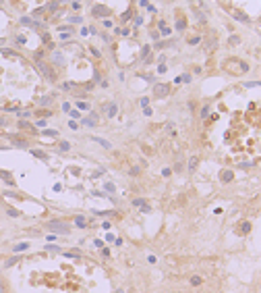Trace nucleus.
Wrapping results in <instances>:
<instances>
[{"label":"nucleus","instance_id":"39448f33","mask_svg":"<svg viewBox=\"0 0 261 293\" xmlns=\"http://www.w3.org/2000/svg\"><path fill=\"white\" fill-rule=\"evenodd\" d=\"M133 206H135V208H139L141 212H145V214H149V212H151V206H149L143 198H135V200H133Z\"/></svg>","mask_w":261,"mask_h":293},{"label":"nucleus","instance_id":"5701e85b","mask_svg":"<svg viewBox=\"0 0 261 293\" xmlns=\"http://www.w3.org/2000/svg\"><path fill=\"white\" fill-rule=\"evenodd\" d=\"M93 214H97V216H114L116 212L114 210H93Z\"/></svg>","mask_w":261,"mask_h":293},{"label":"nucleus","instance_id":"4c0bfd02","mask_svg":"<svg viewBox=\"0 0 261 293\" xmlns=\"http://www.w3.org/2000/svg\"><path fill=\"white\" fill-rule=\"evenodd\" d=\"M71 117H73V119H81V112H79V110H71Z\"/></svg>","mask_w":261,"mask_h":293},{"label":"nucleus","instance_id":"9b49d317","mask_svg":"<svg viewBox=\"0 0 261 293\" xmlns=\"http://www.w3.org/2000/svg\"><path fill=\"white\" fill-rule=\"evenodd\" d=\"M104 110H106V112H108V117H110V119H112V117H116V115H118V106H116V104H114V102H110V104H106V106H104Z\"/></svg>","mask_w":261,"mask_h":293},{"label":"nucleus","instance_id":"4be33fe9","mask_svg":"<svg viewBox=\"0 0 261 293\" xmlns=\"http://www.w3.org/2000/svg\"><path fill=\"white\" fill-rule=\"evenodd\" d=\"M160 33H162V36H170V33H172V29H170V27H166V23H164V21H160Z\"/></svg>","mask_w":261,"mask_h":293},{"label":"nucleus","instance_id":"f704fd0d","mask_svg":"<svg viewBox=\"0 0 261 293\" xmlns=\"http://www.w3.org/2000/svg\"><path fill=\"white\" fill-rule=\"evenodd\" d=\"M15 42H17V44H25V42H27V38H25V36H17Z\"/></svg>","mask_w":261,"mask_h":293},{"label":"nucleus","instance_id":"c85d7f7f","mask_svg":"<svg viewBox=\"0 0 261 293\" xmlns=\"http://www.w3.org/2000/svg\"><path fill=\"white\" fill-rule=\"evenodd\" d=\"M66 258H81V251L79 250H73V251H64Z\"/></svg>","mask_w":261,"mask_h":293},{"label":"nucleus","instance_id":"37998d69","mask_svg":"<svg viewBox=\"0 0 261 293\" xmlns=\"http://www.w3.org/2000/svg\"><path fill=\"white\" fill-rule=\"evenodd\" d=\"M75 83H71V81H66V83H62V89H71Z\"/></svg>","mask_w":261,"mask_h":293},{"label":"nucleus","instance_id":"7c9ffc66","mask_svg":"<svg viewBox=\"0 0 261 293\" xmlns=\"http://www.w3.org/2000/svg\"><path fill=\"white\" fill-rule=\"evenodd\" d=\"M0 293H8V285L4 279H0Z\"/></svg>","mask_w":261,"mask_h":293},{"label":"nucleus","instance_id":"f257e3e1","mask_svg":"<svg viewBox=\"0 0 261 293\" xmlns=\"http://www.w3.org/2000/svg\"><path fill=\"white\" fill-rule=\"evenodd\" d=\"M46 229H48V231H52L54 235H69V233H71V222L56 218V220L46 222Z\"/></svg>","mask_w":261,"mask_h":293},{"label":"nucleus","instance_id":"1a4fd4ad","mask_svg":"<svg viewBox=\"0 0 261 293\" xmlns=\"http://www.w3.org/2000/svg\"><path fill=\"white\" fill-rule=\"evenodd\" d=\"M21 260H23V258H21V254H13L10 258H6V260H4V268H10V266H15V264H17V262H21Z\"/></svg>","mask_w":261,"mask_h":293},{"label":"nucleus","instance_id":"bb28decb","mask_svg":"<svg viewBox=\"0 0 261 293\" xmlns=\"http://www.w3.org/2000/svg\"><path fill=\"white\" fill-rule=\"evenodd\" d=\"M197 162H199V158H197V156H191V158H189V170H195V168H197Z\"/></svg>","mask_w":261,"mask_h":293},{"label":"nucleus","instance_id":"20e7f679","mask_svg":"<svg viewBox=\"0 0 261 293\" xmlns=\"http://www.w3.org/2000/svg\"><path fill=\"white\" fill-rule=\"evenodd\" d=\"M170 94V85L168 83H156L153 85V98H166Z\"/></svg>","mask_w":261,"mask_h":293},{"label":"nucleus","instance_id":"6ab92c4d","mask_svg":"<svg viewBox=\"0 0 261 293\" xmlns=\"http://www.w3.org/2000/svg\"><path fill=\"white\" fill-rule=\"evenodd\" d=\"M93 15H95V17H106V15H108V8H104V6H93Z\"/></svg>","mask_w":261,"mask_h":293},{"label":"nucleus","instance_id":"3c124183","mask_svg":"<svg viewBox=\"0 0 261 293\" xmlns=\"http://www.w3.org/2000/svg\"><path fill=\"white\" fill-rule=\"evenodd\" d=\"M0 193H2V189H0Z\"/></svg>","mask_w":261,"mask_h":293},{"label":"nucleus","instance_id":"dca6fc26","mask_svg":"<svg viewBox=\"0 0 261 293\" xmlns=\"http://www.w3.org/2000/svg\"><path fill=\"white\" fill-rule=\"evenodd\" d=\"M35 115H38V119H50V117H52V110H48V108H38Z\"/></svg>","mask_w":261,"mask_h":293},{"label":"nucleus","instance_id":"9d476101","mask_svg":"<svg viewBox=\"0 0 261 293\" xmlns=\"http://www.w3.org/2000/svg\"><path fill=\"white\" fill-rule=\"evenodd\" d=\"M4 212H6V216H8V218H19V216H21V212H19L17 208H13L10 204H6V206H4Z\"/></svg>","mask_w":261,"mask_h":293},{"label":"nucleus","instance_id":"72a5a7b5","mask_svg":"<svg viewBox=\"0 0 261 293\" xmlns=\"http://www.w3.org/2000/svg\"><path fill=\"white\" fill-rule=\"evenodd\" d=\"M189 81H191V75H189V73L180 75V83H189Z\"/></svg>","mask_w":261,"mask_h":293},{"label":"nucleus","instance_id":"a878e982","mask_svg":"<svg viewBox=\"0 0 261 293\" xmlns=\"http://www.w3.org/2000/svg\"><path fill=\"white\" fill-rule=\"evenodd\" d=\"M75 225H77V227H81V229H85V227H87L85 218H83L81 214H79V216H75Z\"/></svg>","mask_w":261,"mask_h":293},{"label":"nucleus","instance_id":"412c9836","mask_svg":"<svg viewBox=\"0 0 261 293\" xmlns=\"http://www.w3.org/2000/svg\"><path fill=\"white\" fill-rule=\"evenodd\" d=\"M91 139H93V141H97V144H100L102 148H106V150H110V148H112V144H110V141H106V139H102V137H91Z\"/></svg>","mask_w":261,"mask_h":293},{"label":"nucleus","instance_id":"ea45409f","mask_svg":"<svg viewBox=\"0 0 261 293\" xmlns=\"http://www.w3.org/2000/svg\"><path fill=\"white\" fill-rule=\"evenodd\" d=\"M141 106H143V108L149 106V98H141Z\"/></svg>","mask_w":261,"mask_h":293},{"label":"nucleus","instance_id":"f8f14e48","mask_svg":"<svg viewBox=\"0 0 261 293\" xmlns=\"http://www.w3.org/2000/svg\"><path fill=\"white\" fill-rule=\"evenodd\" d=\"M2 196H4V198H13V200H25V198H27V196H19V193L13 191V189H4Z\"/></svg>","mask_w":261,"mask_h":293},{"label":"nucleus","instance_id":"f3484780","mask_svg":"<svg viewBox=\"0 0 261 293\" xmlns=\"http://www.w3.org/2000/svg\"><path fill=\"white\" fill-rule=\"evenodd\" d=\"M52 62H54V65L58 62V67H64V56H62L60 52H54V54H52Z\"/></svg>","mask_w":261,"mask_h":293},{"label":"nucleus","instance_id":"a211bd4d","mask_svg":"<svg viewBox=\"0 0 261 293\" xmlns=\"http://www.w3.org/2000/svg\"><path fill=\"white\" fill-rule=\"evenodd\" d=\"M249 231H251V222H249V220L240 222V227H238V233H240V235H247Z\"/></svg>","mask_w":261,"mask_h":293},{"label":"nucleus","instance_id":"2eb2a0df","mask_svg":"<svg viewBox=\"0 0 261 293\" xmlns=\"http://www.w3.org/2000/svg\"><path fill=\"white\" fill-rule=\"evenodd\" d=\"M52 102H54V98H52V96H44V98H40V100H38V104H40L42 108H48V106H52Z\"/></svg>","mask_w":261,"mask_h":293},{"label":"nucleus","instance_id":"0eeeda50","mask_svg":"<svg viewBox=\"0 0 261 293\" xmlns=\"http://www.w3.org/2000/svg\"><path fill=\"white\" fill-rule=\"evenodd\" d=\"M0 179H2L8 187H17V183H15V179H13V175H10L8 170H2V168H0Z\"/></svg>","mask_w":261,"mask_h":293},{"label":"nucleus","instance_id":"aec40b11","mask_svg":"<svg viewBox=\"0 0 261 293\" xmlns=\"http://www.w3.org/2000/svg\"><path fill=\"white\" fill-rule=\"evenodd\" d=\"M31 154H33L35 158H42V160H48V154H46L44 150H35V148H31Z\"/></svg>","mask_w":261,"mask_h":293},{"label":"nucleus","instance_id":"393cba45","mask_svg":"<svg viewBox=\"0 0 261 293\" xmlns=\"http://www.w3.org/2000/svg\"><path fill=\"white\" fill-rule=\"evenodd\" d=\"M42 135H46V137H58V131L56 129H44Z\"/></svg>","mask_w":261,"mask_h":293},{"label":"nucleus","instance_id":"7ed1b4c3","mask_svg":"<svg viewBox=\"0 0 261 293\" xmlns=\"http://www.w3.org/2000/svg\"><path fill=\"white\" fill-rule=\"evenodd\" d=\"M35 67H38V71L42 73V75L46 77V79H48V81H56V71H54V69H52V67H50L48 62H44V60H38V62H35Z\"/></svg>","mask_w":261,"mask_h":293},{"label":"nucleus","instance_id":"f03ea898","mask_svg":"<svg viewBox=\"0 0 261 293\" xmlns=\"http://www.w3.org/2000/svg\"><path fill=\"white\" fill-rule=\"evenodd\" d=\"M4 139H8L10 144H13V148H29V139H25L23 135H19V133H6L4 135Z\"/></svg>","mask_w":261,"mask_h":293},{"label":"nucleus","instance_id":"b1692460","mask_svg":"<svg viewBox=\"0 0 261 293\" xmlns=\"http://www.w3.org/2000/svg\"><path fill=\"white\" fill-rule=\"evenodd\" d=\"M189 283H191L193 287H199V285L203 283V279H201L199 274H195V277H191V279H189Z\"/></svg>","mask_w":261,"mask_h":293},{"label":"nucleus","instance_id":"a19ab883","mask_svg":"<svg viewBox=\"0 0 261 293\" xmlns=\"http://www.w3.org/2000/svg\"><path fill=\"white\" fill-rule=\"evenodd\" d=\"M104 189H106V191H114V185H112V183H106Z\"/></svg>","mask_w":261,"mask_h":293},{"label":"nucleus","instance_id":"49530a36","mask_svg":"<svg viewBox=\"0 0 261 293\" xmlns=\"http://www.w3.org/2000/svg\"><path fill=\"white\" fill-rule=\"evenodd\" d=\"M147 262L149 264H156V256H147Z\"/></svg>","mask_w":261,"mask_h":293},{"label":"nucleus","instance_id":"79ce46f5","mask_svg":"<svg viewBox=\"0 0 261 293\" xmlns=\"http://www.w3.org/2000/svg\"><path fill=\"white\" fill-rule=\"evenodd\" d=\"M35 127H46V119H38V123H35Z\"/></svg>","mask_w":261,"mask_h":293},{"label":"nucleus","instance_id":"cd10ccee","mask_svg":"<svg viewBox=\"0 0 261 293\" xmlns=\"http://www.w3.org/2000/svg\"><path fill=\"white\" fill-rule=\"evenodd\" d=\"M232 17H234V19H238V21H243V23H249V17H245V15H243V13H238V10H236Z\"/></svg>","mask_w":261,"mask_h":293},{"label":"nucleus","instance_id":"e433bc0d","mask_svg":"<svg viewBox=\"0 0 261 293\" xmlns=\"http://www.w3.org/2000/svg\"><path fill=\"white\" fill-rule=\"evenodd\" d=\"M143 115H145V117H151L153 112H151V108H149V106H145V108H143Z\"/></svg>","mask_w":261,"mask_h":293},{"label":"nucleus","instance_id":"de8ad7c7","mask_svg":"<svg viewBox=\"0 0 261 293\" xmlns=\"http://www.w3.org/2000/svg\"><path fill=\"white\" fill-rule=\"evenodd\" d=\"M6 123H8V121H6L4 117H0V127H6Z\"/></svg>","mask_w":261,"mask_h":293},{"label":"nucleus","instance_id":"ddd939ff","mask_svg":"<svg viewBox=\"0 0 261 293\" xmlns=\"http://www.w3.org/2000/svg\"><path fill=\"white\" fill-rule=\"evenodd\" d=\"M17 127H19V131H31V133H33V125H31V123H27L25 119H19Z\"/></svg>","mask_w":261,"mask_h":293},{"label":"nucleus","instance_id":"4468645a","mask_svg":"<svg viewBox=\"0 0 261 293\" xmlns=\"http://www.w3.org/2000/svg\"><path fill=\"white\" fill-rule=\"evenodd\" d=\"M220 179H222V183H230V181L234 179V173H232V170H222V173H220Z\"/></svg>","mask_w":261,"mask_h":293},{"label":"nucleus","instance_id":"2f4dec72","mask_svg":"<svg viewBox=\"0 0 261 293\" xmlns=\"http://www.w3.org/2000/svg\"><path fill=\"white\" fill-rule=\"evenodd\" d=\"M58 146H60V150H62V152H69V150H71V144H69V141H60Z\"/></svg>","mask_w":261,"mask_h":293},{"label":"nucleus","instance_id":"09e8293b","mask_svg":"<svg viewBox=\"0 0 261 293\" xmlns=\"http://www.w3.org/2000/svg\"><path fill=\"white\" fill-rule=\"evenodd\" d=\"M0 150H8V146H6V144H2V141H0Z\"/></svg>","mask_w":261,"mask_h":293},{"label":"nucleus","instance_id":"c756f323","mask_svg":"<svg viewBox=\"0 0 261 293\" xmlns=\"http://www.w3.org/2000/svg\"><path fill=\"white\" fill-rule=\"evenodd\" d=\"M184 27H187V21H184V19H178V21H176V29H178V31H182Z\"/></svg>","mask_w":261,"mask_h":293},{"label":"nucleus","instance_id":"c03bdc74","mask_svg":"<svg viewBox=\"0 0 261 293\" xmlns=\"http://www.w3.org/2000/svg\"><path fill=\"white\" fill-rule=\"evenodd\" d=\"M139 170H141L139 167H133V168H130V175H139Z\"/></svg>","mask_w":261,"mask_h":293},{"label":"nucleus","instance_id":"423d86ee","mask_svg":"<svg viewBox=\"0 0 261 293\" xmlns=\"http://www.w3.org/2000/svg\"><path fill=\"white\" fill-rule=\"evenodd\" d=\"M85 127H95L100 123V117H97V112H89V117H85L83 121H81Z\"/></svg>","mask_w":261,"mask_h":293},{"label":"nucleus","instance_id":"c9c22d12","mask_svg":"<svg viewBox=\"0 0 261 293\" xmlns=\"http://www.w3.org/2000/svg\"><path fill=\"white\" fill-rule=\"evenodd\" d=\"M149 54V46H143V50H141V58H145Z\"/></svg>","mask_w":261,"mask_h":293},{"label":"nucleus","instance_id":"6e6552de","mask_svg":"<svg viewBox=\"0 0 261 293\" xmlns=\"http://www.w3.org/2000/svg\"><path fill=\"white\" fill-rule=\"evenodd\" d=\"M29 250V241H21V243H15L10 248V254H25Z\"/></svg>","mask_w":261,"mask_h":293},{"label":"nucleus","instance_id":"8fccbe9b","mask_svg":"<svg viewBox=\"0 0 261 293\" xmlns=\"http://www.w3.org/2000/svg\"><path fill=\"white\" fill-rule=\"evenodd\" d=\"M116 293H125V289H118V291H116Z\"/></svg>","mask_w":261,"mask_h":293},{"label":"nucleus","instance_id":"a18cd8bd","mask_svg":"<svg viewBox=\"0 0 261 293\" xmlns=\"http://www.w3.org/2000/svg\"><path fill=\"white\" fill-rule=\"evenodd\" d=\"M71 23H81V17H71Z\"/></svg>","mask_w":261,"mask_h":293},{"label":"nucleus","instance_id":"473e14b6","mask_svg":"<svg viewBox=\"0 0 261 293\" xmlns=\"http://www.w3.org/2000/svg\"><path fill=\"white\" fill-rule=\"evenodd\" d=\"M46 251H60V248L54 245V243H48V245H46Z\"/></svg>","mask_w":261,"mask_h":293},{"label":"nucleus","instance_id":"58836bf2","mask_svg":"<svg viewBox=\"0 0 261 293\" xmlns=\"http://www.w3.org/2000/svg\"><path fill=\"white\" fill-rule=\"evenodd\" d=\"M77 106H79V108H81V110H87V108H89V104H87V102H79V104H77Z\"/></svg>","mask_w":261,"mask_h":293}]
</instances>
